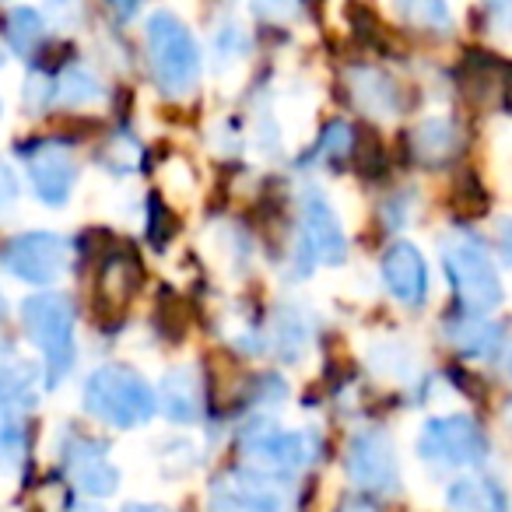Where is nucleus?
I'll use <instances>...</instances> for the list:
<instances>
[{"instance_id":"f257e3e1","label":"nucleus","mask_w":512,"mask_h":512,"mask_svg":"<svg viewBox=\"0 0 512 512\" xmlns=\"http://www.w3.org/2000/svg\"><path fill=\"white\" fill-rule=\"evenodd\" d=\"M442 267H446V278L453 285V295L467 313H495L505 302V285L502 274H498L495 260H491L488 242L481 239L470 228H453V232L442 235L439 242Z\"/></svg>"},{"instance_id":"f03ea898","label":"nucleus","mask_w":512,"mask_h":512,"mask_svg":"<svg viewBox=\"0 0 512 512\" xmlns=\"http://www.w3.org/2000/svg\"><path fill=\"white\" fill-rule=\"evenodd\" d=\"M155 390L123 365H102L85 379V411L109 428H137L155 418Z\"/></svg>"},{"instance_id":"7ed1b4c3","label":"nucleus","mask_w":512,"mask_h":512,"mask_svg":"<svg viewBox=\"0 0 512 512\" xmlns=\"http://www.w3.org/2000/svg\"><path fill=\"white\" fill-rule=\"evenodd\" d=\"M414 453L432 470H481L491 442L481 421L470 414H439L421 425Z\"/></svg>"},{"instance_id":"20e7f679","label":"nucleus","mask_w":512,"mask_h":512,"mask_svg":"<svg viewBox=\"0 0 512 512\" xmlns=\"http://www.w3.org/2000/svg\"><path fill=\"white\" fill-rule=\"evenodd\" d=\"M148 50L155 81L169 99H183L197 88L200 50L193 32L172 11H155L148 18Z\"/></svg>"},{"instance_id":"39448f33","label":"nucleus","mask_w":512,"mask_h":512,"mask_svg":"<svg viewBox=\"0 0 512 512\" xmlns=\"http://www.w3.org/2000/svg\"><path fill=\"white\" fill-rule=\"evenodd\" d=\"M74 313L71 299L60 292H43L22 302V327L46 358V383L60 386L74 365Z\"/></svg>"},{"instance_id":"423d86ee","label":"nucleus","mask_w":512,"mask_h":512,"mask_svg":"<svg viewBox=\"0 0 512 512\" xmlns=\"http://www.w3.org/2000/svg\"><path fill=\"white\" fill-rule=\"evenodd\" d=\"M320 453V439L313 432H285V428H256L242 439V456L249 470L260 477H292L309 467Z\"/></svg>"},{"instance_id":"0eeeda50","label":"nucleus","mask_w":512,"mask_h":512,"mask_svg":"<svg viewBox=\"0 0 512 512\" xmlns=\"http://www.w3.org/2000/svg\"><path fill=\"white\" fill-rule=\"evenodd\" d=\"M0 267L25 285H53L71 267V242L57 232H25L0 249Z\"/></svg>"},{"instance_id":"6e6552de","label":"nucleus","mask_w":512,"mask_h":512,"mask_svg":"<svg viewBox=\"0 0 512 512\" xmlns=\"http://www.w3.org/2000/svg\"><path fill=\"white\" fill-rule=\"evenodd\" d=\"M299 253H295V274H309L313 264H344L348 256V235L337 218V211L330 207V200L323 193L309 190V197H302V235H299Z\"/></svg>"},{"instance_id":"1a4fd4ad","label":"nucleus","mask_w":512,"mask_h":512,"mask_svg":"<svg viewBox=\"0 0 512 512\" xmlns=\"http://www.w3.org/2000/svg\"><path fill=\"white\" fill-rule=\"evenodd\" d=\"M344 470H348L351 484L362 491H376V495H393L400 491V460L393 439L379 428H365L355 432L344 453Z\"/></svg>"},{"instance_id":"9d476101","label":"nucleus","mask_w":512,"mask_h":512,"mask_svg":"<svg viewBox=\"0 0 512 512\" xmlns=\"http://www.w3.org/2000/svg\"><path fill=\"white\" fill-rule=\"evenodd\" d=\"M22 158L36 197L50 207H64L78 183L74 151L64 141H32L29 148H22Z\"/></svg>"},{"instance_id":"9b49d317","label":"nucleus","mask_w":512,"mask_h":512,"mask_svg":"<svg viewBox=\"0 0 512 512\" xmlns=\"http://www.w3.org/2000/svg\"><path fill=\"white\" fill-rule=\"evenodd\" d=\"M60 463H64V474L71 477V484L81 495L106 498L120 488V470L109 460L106 446L85 435H71L60 449Z\"/></svg>"},{"instance_id":"f8f14e48","label":"nucleus","mask_w":512,"mask_h":512,"mask_svg":"<svg viewBox=\"0 0 512 512\" xmlns=\"http://www.w3.org/2000/svg\"><path fill=\"white\" fill-rule=\"evenodd\" d=\"M207 509L211 512H288V498L278 488L274 477L260 474H235L214 481L211 495H207Z\"/></svg>"},{"instance_id":"ddd939ff","label":"nucleus","mask_w":512,"mask_h":512,"mask_svg":"<svg viewBox=\"0 0 512 512\" xmlns=\"http://www.w3.org/2000/svg\"><path fill=\"white\" fill-rule=\"evenodd\" d=\"M379 274H383V285L400 306L407 309H421L428 299V264L421 256L418 246L411 242H393L383 253V264H379Z\"/></svg>"},{"instance_id":"4468645a","label":"nucleus","mask_w":512,"mask_h":512,"mask_svg":"<svg viewBox=\"0 0 512 512\" xmlns=\"http://www.w3.org/2000/svg\"><path fill=\"white\" fill-rule=\"evenodd\" d=\"M442 337H446L463 358H477V362H495L505 348L502 323L488 320V316H481V313H467V309L442 323Z\"/></svg>"},{"instance_id":"2eb2a0df","label":"nucleus","mask_w":512,"mask_h":512,"mask_svg":"<svg viewBox=\"0 0 512 512\" xmlns=\"http://www.w3.org/2000/svg\"><path fill=\"white\" fill-rule=\"evenodd\" d=\"M449 512H512V491L502 477L467 470L446 488Z\"/></svg>"},{"instance_id":"dca6fc26","label":"nucleus","mask_w":512,"mask_h":512,"mask_svg":"<svg viewBox=\"0 0 512 512\" xmlns=\"http://www.w3.org/2000/svg\"><path fill=\"white\" fill-rule=\"evenodd\" d=\"M158 404H162L165 418L176 421V425H193V421H200V414H204V383H200L197 369L179 365V369L165 372Z\"/></svg>"},{"instance_id":"f3484780","label":"nucleus","mask_w":512,"mask_h":512,"mask_svg":"<svg viewBox=\"0 0 512 512\" xmlns=\"http://www.w3.org/2000/svg\"><path fill=\"white\" fill-rule=\"evenodd\" d=\"M348 88L351 99L358 102V109H365L369 116H379V120H390V116L400 113V88L390 74L376 71V67H355L348 74Z\"/></svg>"},{"instance_id":"a211bd4d","label":"nucleus","mask_w":512,"mask_h":512,"mask_svg":"<svg viewBox=\"0 0 512 512\" xmlns=\"http://www.w3.org/2000/svg\"><path fill=\"white\" fill-rule=\"evenodd\" d=\"M463 144V134L453 120L446 116H432V120L418 123L411 130V155L418 158L421 165H446L456 158Z\"/></svg>"},{"instance_id":"6ab92c4d","label":"nucleus","mask_w":512,"mask_h":512,"mask_svg":"<svg viewBox=\"0 0 512 512\" xmlns=\"http://www.w3.org/2000/svg\"><path fill=\"white\" fill-rule=\"evenodd\" d=\"M39 372L29 362H15L8 369H0V418H18V414L32 411L39 397Z\"/></svg>"},{"instance_id":"aec40b11","label":"nucleus","mask_w":512,"mask_h":512,"mask_svg":"<svg viewBox=\"0 0 512 512\" xmlns=\"http://www.w3.org/2000/svg\"><path fill=\"white\" fill-rule=\"evenodd\" d=\"M393 11L400 22L414 25V29L449 32V25H453L446 0H393Z\"/></svg>"},{"instance_id":"412c9836","label":"nucleus","mask_w":512,"mask_h":512,"mask_svg":"<svg viewBox=\"0 0 512 512\" xmlns=\"http://www.w3.org/2000/svg\"><path fill=\"white\" fill-rule=\"evenodd\" d=\"M53 99L64 102V106H92V102L102 99V81L88 67H67L57 78Z\"/></svg>"},{"instance_id":"4be33fe9","label":"nucleus","mask_w":512,"mask_h":512,"mask_svg":"<svg viewBox=\"0 0 512 512\" xmlns=\"http://www.w3.org/2000/svg\"><path fill=\"white\" fill-rule=\"evenodd\" d=\"M369 365L383 379H411L414 355H411V348L400 341H379L369 348Z\"/></svg>"},{"instance_id":"5701e85b","label":"nucleus","mask_w":512,"mask_h":512,"mask_svg":"<svg viewBox=\"0 0 512 512\" xmlns=\"http://www.w3.org/2000/svg\"><path fill=\"white\" fill-rule=\"evenodd\" d=\"M4 32H8V43L15 46L22 57H29V53L43 43L46 25H43V18H39V11L18 8V11H11V15H8V29H4Z\"/></svg>"},{"instance_id":"b1692460","label":"nucleus","mask_w":512,"mask_h":512,"mask_svg":"<svg viewBox=\"0 0 512 512\" xmlns=\"http://www.w3.org/2000/svg\"><path fill=\"white\" fill-rule=\"evenodd\" d=\"M246 53H249V39L235 22H225L214 32V60H218V71H232L235 64L246 60Z\"/></svg>"},{"instance_id":"393cba45","label":"nucleus","mask_w":512,"mask_h":512,"mask_svg":"<svg viewBox=\"0 0 512 512\" xmlns=\"http://www.w3.org/2000/svg\"><path fill=\"white\" fill-rule=\"evenodd\" d=\"M274 351H278L281 358H288V362H295V358L302 355V348H306L309 334H306V323L299 320L295 313H278V320H274Z\"/></svg>"},{"instance_id":"a878e982","label":"nucleus","mask_w":512,"mask_h":512,"mask_svg":"<svg viewBox=\"0 0 512 512\" xmlns=\"http://www.w3.org/2000/svg\"><path fill=\"white\" fill-rule=\"evenodd\" d=\"M137 281H141V267L127 256H113L106 264V295L109 302H127L134 295Z\"/></svg>"},{"instance_id":"bb28decb","label":"nucleus","mask_w":512,"mask_h":512,"mask_svg":"<svg viewBox=\"0 0 512 512\" xmlns=\"http://www.w3.org/2000/svg\"><path fill=\"white\" fill-rule=\"evenodd\" d=\"M25 460V432L15 425L0 428V474H15Z\"/></svg>"},{"instance_id":"cd10ccee","label":"nucleus","mask_w":512,"mask_h":512,"mask_svg":"<svg viewBox=\"0 0 512 512\" xmlns=\"http://www.w3.org/2000/svg\"><path fill=\"white\" fill-rule=\"evenodd\" d=\"M355 148V130L348 127L344 120H337V123H330L327 127V134H323V141H320V151L330 158V162H341L348 151Z\"/></svg>"},{"instance_id":"c85d7f7f","label":"nucleus","mask_w":512,"mask_h":512,"mask_svg":"<svg viewBox=\"0 0 512 512\" xmlns=\"http://www.w3.org/2000/svg\"><path fill=\"white\" fill-rule=\"evenodd\" d=\"M484 18L498 36H512V0H484Z\"/></svg>"},{"instance_id":"c756f323","label":"nucleus","mask_w":512,"mask_h":512,"mask_svg":"<svg viewBox=\"0 0 512 512\" xmlns=\"http://www.w3.org/2000/svg\"><path fill=\"white\" fill-rule=\"evenodd\" d=\"M15 200H18V179L8 162H0V214L8 211Z\"/></svg>"},{"instance_id":"7c9ffc66","label":"nucleus","mask_w":512,"mask_h":512,"mask_svg":"<svg viewBox=\"0 0 512 512\" xmlns=\"http://www.w3.org/2000/svg\"><path fill=\"white\" fill-rule=\"evenodd\" d=\"M292 8H295V0H253L256 15H267V18H285Z\"/></svg>"},{"instance_id":"2f4dec72","label":"nucleus","mask_w":512,"mask_h":512,"mask_svg":"<svg viewBox=\"0 0 512 512\" xmlns=\"http://www.w3.org/2000/svg\"><path fill=\"white\" fill-rule=\"evenodd\" d=\"M498 246H502L505 264H512V218H505L502 225H498Z\"/></svg>"},{"instance_id":"473e14b6","label":"nucleus","mask_w":512,"mask_h":512,"mask_svg":"<svg viewBox=\"0 0 512 512\" xmlns=\"http://www.w3.org/2000/svg\"><path fill=\"white\" fill-rule=\"evenodd\" d=\"M137 4H141V0H106V8H113L116 18H130L137 11Z\"/></svg>"},{"instance_id":"72a5a7b5","label":"nucleus","mask_w":512,"mask_h":512,"mask_svg":"<svg viewBox=\"0 0 512 512\" xmlns=\"http://www.w3.org/2000/svg\"><path fill=\"white\" fill-rule=\"evenodd\" d=\"M123 512H165V509H158V505H148V502H130Z\"/></svg>"},{"instance_id":"f704fd0d","label":"nucleus","mask_w":512,"mask_h":512,"mask_svg":"<svg viewBox=\"0 0 512 512\" xmlns=\"http://www.w3.org/2000/svg\"><path fill=\"white\" fill-rule=\"evenodd\" d=\"M67 512H102V509H95V505H85V502H81V505H71Z\"/></svg>"},{"instance_id":"c9c22d12","label":"nucleus","mask_w":512,"mask_h":512,"mask_svg":"<svg viewBox=\"0 0 512 512\" xmlns=\"http://www.w3.org/2000/svg\"><path fill=\"white\" fill-rule=\"evenodd\" d=\"M344 512H372V509H369V505H362V502H355V505H348Z\"/></svg>"},{"instance_id":"e433bc0d","label":"nucleus","mask_w":512,"mask_h":512,"mask_svg":"<svg viewBox=\"0 0 512 512\" xmlns=\"http://www.w3.org/2000/svg\"><path fill=\"white\" fill-rule=\"evenodd\" d=\"M8 351H11V344H8V341H0V358L8 355Z\"/></svg>"},{"instance_id":"4c0bfd02","label":"nucleus","mask_w":512,"mask_h":512,"mask_svg":"<svg viewBox=\"0 0 512 512\" xmlns=\"http://www.w3.org/2000/svg\"><path fill=\"white\" fill-rule=\"evenodd\" d=\"M0 67H4V53H0Z\"/></svg>"},{"instance_id":"58836bf2","label":"nucleus","mask_w":512,"mask_h":512,"mask_svg":"<svg viewBox=\"0 0 512 512\" xmlns=\"http://www.w3.org/2000/svg\"><path fill=\"white\" fill-rule=\"evenodd\" d=\"M509 425H512V407H509Z\"/></svg>"},{"instance_id":"ea45409f","label":"nucleus","mask_w":512,"mask_h":512,"mask_svg":"<svg viewBox=\"0 0 512 512\" xmlns=\"http://www.w3.org/2000/svg\"><path fill=\"white\" fill-rule=\"evenodd\" d=\"M0 309H4V299H0Z\"/></svg>"}]
</instances>
